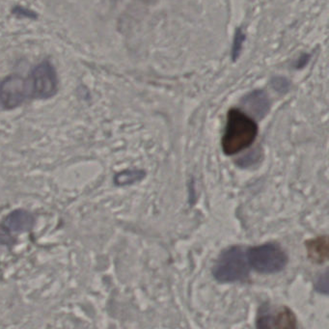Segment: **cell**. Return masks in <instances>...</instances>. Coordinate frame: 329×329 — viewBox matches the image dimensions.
<instances>
[{"label": "cell", "instance_id": "obj_1", "mask_svg": "<svg viewBox=\"0 0 329 329\" xmlns=\"http://www.w3.org/2000/svg\"><path fill=\"white\" fill-rule=\"evenodd\" d=\"M258 134L257 123L237 108L229 110L222 137V150L227 156H233L247 149Z\"/></svg>", "mask_w": 329, "mask_h": 329}, {"label": "cell", "instance_id": "obj_2", "mask_svg": "<svg viewBox=\"0 0 329 329\" xmlns=\"http://www.w3.org/2000/svg\"><path fill=\"white\" fill-rule=\"evenodd\" d=\"M212 273L217 281L222 283L245 280L249 275L247 253L240 246L227 248L216 260Z\"/></svg>", "mask_w": 329, "mask_h": 329}, {"label": "cell", "instance_id": "obj_3", "mask_svg": "<svg viewBox=\"0 0 329 329\" xmlns=\"http://www.w3.org/2000/svg\"><path fill=\"white\" fill-rule=\"evenodd\" d=\"M249 266L260 273L280 272L288 263V256L276 243H265L247 250Z\"/></svg>", "mask_w": 329, "mask_h": 329}, {"label": "cell", "instance_id": "obj_4", "mask_svg": "<svg viewBox=\"0 0 329 329\" xmlns=\"http://www.w3.org/2000/svg\"><path fill=\"white\" fill-rule=\"evenodd\" d=\"M37 224V216L26 209H15L7 213L0 222V245L11 248L18 242L15 235L33 231Z\"/></svg>", "mask_w": 329, "mask_h": 329}, {"label": "cell", "instance_id": "obj_5", "mask_svg": "<svg viewBox=\"0 0 329 329\" xmlns=\"http://www.w3.org/2000/svg\"><path fill=\"white\" fill-rule=\"evenodd\" d=\"M31 100H48L58 92V77L53 64L45 60L33 68L27 79Z\"/></svg>", "mask_w": 329, "mask_h": 329}, {"label": "cell", "instance_id": "obj_6", "mask_svg": "<svg viewBox=\"0 0 329 329\" xmlns=\"http://www.w3.org/2000/svg\"><path fill=\"white\" fill-rule=\"evenodd\" d=\"M31 100L27 79L11 75L0 82V106L5 110H13Z\"/></svg>", "mask_w": 329, "mask_h": 329}, {"label": "cell", "instance_id": "obj_7", "mask_svg": "<svg viewBox=\"0 0 329 329\" xmlns=\"http://www.w3.org/2000/svg\"><path fill=\"white\" fill-rule=\"evenodd\" d=\"M259 328H295L296 318L294 314L286 306L270 307L263 305L257 316Z\"/></svg>", "mask_w": 329, "mask_h": 329}, {"label": "cell", "instance_id": "obj_8", "mask_svg": "<svg viewBox=\"0 0 329 329\" xmlns=\"http://www.w3.org/2000/svg\"><path fill=\"white\" fill-rule=\"evenodd\" d=\"M241 103L253 115L260 119L265 116L270 106L268 97L262 90H255L247 94Z\"/></svg>", "mask_w": 329, "mask_h": 329}, {"label": "cell", "instance_id": "obj_9", "mask_svg": "<svg viewBox=\"0 0 329 329\" xmlns=\"http://www.w3.org/2000/svg\"><path fill=\"white\" fill-rule=\"evenodd\" d=\"M308 256L312 262L324 263L328 257V240L326 236L311 239L306 243Z\"/></svg>", "mask_w": 329, "mask_h": 329}, {"label": "cell", "instance_id": "obj_10", "mask_svg": "<svg viewBox=\"0 0 329 329\" xmlns=\"http://www.w3.org/2000/svg\"><path fill=\"white\" fill-rule=\"evenodd\" d=\"M145 177V172L138 169H127L116 173L113 177V184L116 186H127L141 181Z\"/></svg>", "mask_w": 329, "mask_h": 329}, {"label": "cell", "instance_id": "obj_11", "mask_svg": "<svg viewBox=\"0 0 329 329\" xmlns=\"http://www.w3.org/2000/svg\"><path fill=\"white\" fill-rule=\"evenodd\" d=\"M244 40H245V35L242 33L241 29L238 28L236 31L235 40H234V44H233V52H232L233 60H236L237 57L239 56L240 53H241L242 45L244 43Z\"/></svg>", "mask_w": 329, "mask_h": 329}, {"label": "cell", "instance_id": "obj_12", "mask_svg": "<svg viewBox=\"0 0 329 329\" xmlns=\"http://www.w3.org/2000/svg\"><path fill=\"white\" fill-rule=\"evenodd\" d=\"M272 88L279 93H286L290 89V82L289 80L282 77L273 78L270 81Z\"/></svg>", "mask_w": 329, "mask_h": 329}, {"label": "cell", "instance_id": "obj_13", "mask_svg": "<svg viewBox=\"0 0 329 329\" xmlns=\"http://www.w3.org/2000/svg\"><path fill=\"white\" fill-rule=\"evenodd\" d=\"M259 152L260 151L255 150V151L251 152L250 154L246 155L245 157H243L242 158H239V161L237 162V164L240 165V166H247V165L254 164L260 158V153Z\"/></svg>", "mask_w": 329, "mask_h": 329}]
</instances>
